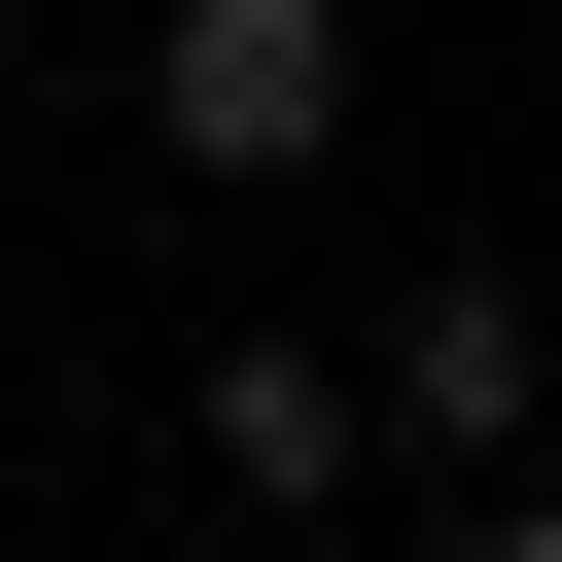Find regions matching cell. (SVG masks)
<instances>
[{
  "label": "cell",
  "mask_w": 562,
  "mask_h": 562,
  "mask_svg": "<svg viewBox=\"0 0 562 562\" xmlns=\"http://www.w3.org/2000/svg\"><path fill=\"white\" fill-rule=\"evenodd\" d=\"M492 562H562V492H492Z\"/></svg>",
  "instance_id": "277c9868"
},
{
  "label": "cell",
  "mask_w": 562,
  "mask_h": 562,
  "mask_svg": "<svg viewBox=\"0 0 562 562\" xmlns=\"http://www.w3.org/2000/svg\"><path fill=\"white\" fill-rule=\"evenodd\" d=\"M351 457H386V422H351V351H281V316H246V351H211V492H281V527H316Z\"/></svg>",
  "instance_id": "3957f363"
},
{
  "label": "cell",
  "mask_w": 562,
  "mask_h": 562,
  "mask_svg": "<svg viewBox=\"0 0 562 562\" xmlns=\"http://www.w3.org/2000/svg\"><path fill=\"white\" fill-rule=\"evenodd\" d=\"M386 422H422V457H527V422H562V316H527V281H422V316H386Z\"/></svg>",
  "instance_id": "7a4b0ae2"
},
{
  "label": "cell",
  "mask_w": 562,
  "mask_h": 562,
  "mask_svg": "<svg viewBox=\"0 0 562 562\" xmlns=\"http://www.w3.org/2000/svg\"><path fill=\"white\" fill-rule=\"evenodd\" d=\"M140 140L176 176H316L351 140V0H140Z\"/></svg>",
  "instance_id": "6da1fadb"
}]
</instances>
